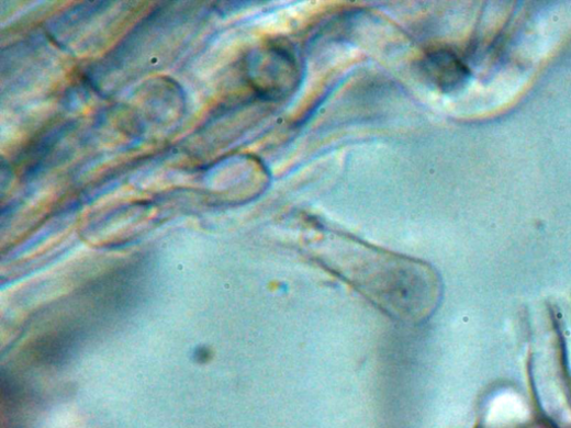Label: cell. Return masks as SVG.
Masks as SVG:
<instances>
[{"label":"cell","instance_id":"1","mask_svg":"<svg viewBox=\"0 0 571 428\" xmlns=\"http://www.w3.org/2000/svg\"><path fill=\"white\" fill-rule=\"evenodd\" d=\"M247 75L251 87L262 99L281 101L298 90L302 68L292 50L280 45H268L250 56Z\"/></svg>","mask_w":571,"mask_h":428},{"label":"cell","instance_id":"2","mask_svg":"<svg viewBox=\"0 0 571 428\" xmlns=\"http://www.w3.org/2000/svg\"><path fill=\"white\" fill-rule=\"evenodd\" d=\"M424 79L438 90L450 92L458 89L467 78V70L459 58L449 50H435L421 63Z\"/></svg>","mask_w":571,"mask_h":428}]
</instances>
